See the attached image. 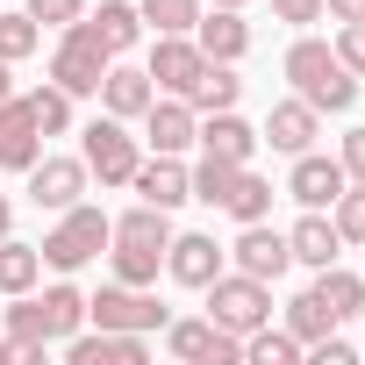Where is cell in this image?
<instances>
[{"instance_id":"cell-1","label":"cell","mask_w":365,"mask_h":365,"mask_svg":"<svg viewBox=\"0 0 365 365\" xmlns=\"http://www.w3.org/2000/svg\"><path fill=\"white\" fill-rule=\"evenodd\" d=\"M108 244H115V251H108V258H115V279H122V287H150L158 265H165V244H172V215L150 208V201H136L129 215H115Z\"/></svg>"},{"instance_id":"cell-2","label":"cell","mask_w":365,"mask_h":365,"mask_svg":"<svg viewBox=\"0 0 365 365\" xmlns=\"http://www.w3.org/2000/svg\"><path fill=\"white\" fill-rule=\"evenodd\" d=\"M287 79H294V93H301L315 115H344V108L358 101V79L336 65V51H329L322 36H301V43L287 51Z\"/></svg>"},{"instance_id":"cell-3","label":"cell","mask_w":365,"mask_h":365,"mask_svg":"<svg viewBox=\"0 0 365 365\" xmlns=\"http://www.w3.org/2000/svg\"><path fill=\"white\" fill-rule=\"evenodd\" d=\"M79 322H86V294H79V287H65V279H58V287H43V294L29 287V294H15V308H8V329H15V336H29V344H65Z\"/></svg>"},{"instance_id":"cell-4","label":"cell","mask_w":365,"mask_h":365,"mask_svg":"<svg viewBox=\"0 0 365 365\" xmlns=\"http://www.w3.org/2000/svg\"><path fill=\"white\" fill-rule=\"evenodd\" d=\"M108 230H115V222H108L101 208L72 201V208L58 215V230H51L36 251H43V265H51V272H79V265H93V258L108 251Z\"/></svg>"},{"instance_id":"cell-5","label":"cell","mask_w":365,"mask_h":365,"mask_svg":"<svg viewBox=\"0 0 365 365\" xmlns=\"http://www.w3.org/2000/svg\"><path fill=\"white\" fill-rule=\"evenodd\" d=\"M79 158H86V172L101 179V187H129V172L143 165V143L129 136L122 115H93L79 129Z\"/></svg>"},{"instance_id":"cell-6","label":"cell","mask_w":365,"mask_h":365,"mask_svg":"<svg viewBox=\"0 0 365 365\" xmlns=\"http://www.w3.org/2000/svg\"><path fill=\"white\" fill-rule=\"evenodd\" d=\"M115 65V51L93 36V22L79 15V22H65V36H58V51H51V79L79 101V93H101V72Z\"/></svg>"},{"instance_id":"cell-7","label":"cell","mask_w":365,"mask_h":365,"mask_svg":"<svg viewBox=\"0 0 365 365\" xmlns=\"http://www.w3.org/2000/svg\"><path fill=\"white\" fill-rule=\"evenodd\" d=\"M201 294H208V322H222V329H237V336H251L258 322H272V287L251 279V272H230V265H222Z\"/></svg>"},{"instance_id":"cell-8","label":"cell","mask_w":365,"mask_h":365,"mask_svg":"<svg viewBox=\"0 0 365 365\" xmlns=\"http://www.w3.org/2000/svg\"><path fill=\"white\" fill-rule=\"evenodd\" d=\"M86 322L93 329H136V336H150V329H165L172 315H165V301L150 294V287H101L93 301H86Z\"/></svg>"},{"instance_id":"cell-9","label":"cell","mask_w":365,"mask_h":365,"mask_svg":"<svg viewBox=\"0 0 365 365\" xmlns=\"http://www.w3.org/2000/svg\"><path fill=\"white\" fill-rule=\"evenodd\" d=\"M165 351L187 358V365H237V358H244V336L222 329V322H208V315H201V322L187 315V322H165Z\"/></svg>"},{"instance_id":"cell-10","label":"cell","mask_w":365,"mask_h":365,"mask_svg":"<svg viewBox=\"0 0 365 365\" xmlns=\"http://www.w3.org/2000/svg\"><path fill=\"white\" fill-rule=\"evenodd\" d=\"M36 158H43V122H36L29 93H8V101H0V165L29 172Z\"/></svg>"},{"instance_id":"cell-11","label":"cell","mask_w":365,"mask_h":365,"mask_svg":"<svg viewBox=\"0 0 365 365\" xmlns=\"http://www.w3.org/2000/svg\"><path fill=\"white\" fill-rule=\"evenodd\" d=\"M22 179H29V201H36V208L65 215V208L86 194V179H93V172H86V158H36Z\"/></svg>"},{"instance_id":"cell-12","label":"cell","mask_w":365,"mask_h":365,"mask_svg":"<svg viewBox=\"0 0 365 365\" xmlns=\"http://www.w3.org/2000/svg\"><path fill=\"white\" fill-rule=\"evenodd\" d=\"M230 258H237V272H251V279H265V287L294 265L287 230H272V222H244V230H237V244H230Z\"/></svg>"},{"instance_id":"cell-13","label":"cell","mask_w":365,"mask_h":365,"mask_svg":"<svg viewBox=\"0 0 365 365\" xmlns=\"http://www.w3.org/2000/svg\"><path fill=\"white\" fill-rule=\"evenodd\" d=\"M201 65H208V58H201V43H194V36H158L143 72H150V86H158V93H179V101H187V93H194V79H201Z\"/></svg>"},{"instance_id":"cell-14","label":"cell","mask_w":365,"mask_h":365,"mask_svg":"<svg viewBox=\"0 0 365 365\" xmlns=\"http://www.w3.org/2000/svg\"><path fill=\"white\" fill-rule=\"evenodd\" d=\"M129 187H136V194H143L150 208H165V215H172L179 201H194V172L179 165L172 150H150V158H143V165L129 172Z\"/></svg>"},{"instance_id":"cell-15","label":"cell","mask_w":365,"mask_h":365,"mask_svg":"<svg viewBox=\"0 0 365 365\" xmlns=\"http://www.w3.org/2000/svg\"><path fill=\"white\" fill-rule=\"evenodd\" d=\"M194 143H201V158H222V165H251V150H258V129H251L237 108H215V115H201Z\"/></svg>"},{"instance_id":"cell-16","label":"cell","mask_w":365,"mask_h":365,"mask_svg":"<svg viewBox=\"0 0 365 365\" xmlns=\"http://www.w3.org/2000/svg\"><path fill=\"white\" fill-rule=\"evenodd\" d=\"M194 43H201V58H215V65H237V58L251 51V22H244V8H201V22H194Z\"/></svg>"},{"instance_id":"cell-17","label":"cell","mask_w":365,"mask_h":365,"mask_svg":"<svg viewBox=\"0 0 365 365\" xmlns=\"http://www.w3.org/2000/svg\"><path fill=\"white\" fill-rule=\"evenodd\" d=\"M315 129H322V115L294 93V101H272V115H265V129H258V143H272V150H287V158H301V150H315Z\"/></svg>"},{"instance_id":"cell-18","label":"cell","mask_w":365,"mask_h":365,"mask_svg":"<svg viewBox=\"0 0 365 365\" xmlns=\"http://www.w3.org/2000/svg\"><path fill=\"white\" fill-rule=\"evenodd\" d=\"M65 358L72 365H143L150 358V344L136 336V329H93V336H65Z\"/></svg>"},{"instance_id":"cell-19","label":"cell","mask_w":365,"mask_h":365,"mask_svg":"<svg viewBox=\"0 0 365 365\" xmlns=\"http://www.w3.org/2000/svg\"><path fill=\"white\" fill-rule=\"evenodd\" d=\"M344 187H351L344 165H336V158H322V150H301V158H294V172H287V194H294L301 208H329Z\"/></svg>"},{"instance_id":"cell-20","label":"cell","mask_w":365,"mask_h":365,"mask_svg":"<svg viewBox=\"0 0 365 365\" xmlns=\"http://www.w3.org/2000/svg\"><path fill=\"white\" fill-rule=\"evenodd\" d=\"M194 129H201V115H194V101H179V93H165V101H150L143 108V143L150 150H187L194 143Z\"/></svg>"},{"instance_id":"cell-21","label":"cell","mask_w":365,"mask_h":365,"mask_svg":"<svg viewBox=\"0 0 365 365\" xmlns=\"http://www.w3.org/2000/svg\"><path fill=\"white\" fill-rule=\"evenodd\" d=\"M222 258H230V251H222L215 237H201V230H194V237H172V244H165V272H172L179 287H208V279L222 272Z\"/></svg>"},{"instance_id":"cell-22","label":"cell","mask_w":365,"mask_h":365,"mask_svg":"<svg viewBox=\"0 0 365 365\" xmlns=\"http://www.w3.org/2000/svg\"><path fill=\"white\" fill-rule=\"evenodd\" d=\"M287 251H294V265H308V272H322V265H336V251H344V237H336V222H329V208H308L294 230H287Z\"/></svg>"},{"instance_id":"cell-23","label":"cell","mask_w":365,"mask_h":365,"mask_svg":"<svg viewBox=\"0 0 365 365\" xmlns=\"http://www.w3.org/2000/svg\"><path fill=\"white\" fill-rule=\"evenodd\" d=\"M150 101H158V86H150V72H143V65H108V72H101V108H108V115L136 122Z\"/></svg>"},{"instance_id":"cell-24","label":"cell","mask_w":365,"mask_h":365,"mask_svg":"<svg viewBox=\"0 0 365 365\" xmlns=\"http://www.w3.org/2000/svg\"><path fill=\"white\" fill-rule=\"evenodd\" d=\"M308 294H315V301H322V308H329L336 322H351V315H365V279H358V272H344V265H322Z\"/></svg>"},{"instance_id":"cell-25","label":"cell","mask_w":365,"mask_h":365,"mask_svg":"<svg viewBox=\"0 0 365 365\" xmlns=\"http://www.w3.org/2000/svg\"><path fill=\"white\" fill-rule=\"evenodd\" d=\"M36 279H43V251H36V244H15V237H0V294L15 301V294H29Z\"/></svg>"},{"instance_id":"cell-26","label":"cell","mask_w":365,"mask_h":365,"mask_svg":"<svg viewBox=\"0 0 365 365\" xmlns=\"http://www.w3.org/2000/svg\"><path fill=\"white\" fill-rule=\"evenodd\" d=\"M93 22V36L122 58V51H136V36H143V15L129 8V0H101V15H86Z\"/></svg>"},{"instance_id":"cell-27","label":"cell","mask_w":365,"mask_h":365,"mask_svg":"<svg viewBox=\"0 0 365 365\" xmlns=\"http://www.w3.org/2000/svg\"><path fill=\"white\" fill-rule=\"evenodd\" d=\"M237 93H244V79H237V65H201V79H194V115H215V108H237Z\"/></svg>"},{"instance_id":"cell-28","label":"cell","mask_w":365,"mask_h":365,"mask_svg":"<svg viewBox=\"0 0 365 365\" xmlns=\"http://www.w3.org/2000/svg\"><path fill=\"white\" fill-rule=\"evenodd\" d=\"M136 15H143V29H150V36H194L201 0H136Z\"/></svg>"},{"instance_id":"cell-29","label":"cell","mask_w":365,"mask_h":365,"mask_svg":"<svg viewBox=\"0 0 365 365\" xmlns=\"http://www.w3.org/2000/svg\"><path fill=\"white\" fill-rule=\"evenodd\" d=\"M222 215H237V222H265V215H272V179H258V172L244 165L237 187H230V201H222Z\"/></svg>"},{"instance_id":"cell-30","label":"cell","mask_w":365,"mask_h":365,"mask_svg":"<svg viewBox=\"0 0 365 365\" xmlns=\"http://www.w3.org/2000/svg\"><path fill=\"white\" fill-rule=\"evenodd\" d=\"M301 351H308V344H301L294 329H272V322H258V329L244 336V358H251V365H294Z\"/></svg>"},{"instance_id":"cell-31","label":"cell","mask_w":365,"mask_h":365,"mask_svg":"<svg viewBox=\"0 0 365 365\" xmlns=\"http://www.w3.org/2000/svg\"><path fill=\"white\" fill-rule=\"evenodd\" d=\"M43 43V22L29 15V8H15V15H0V58H8V65H22L29 51Z\"/></svg>"},{"instance_id":"cell-32","label":"cell","mask_w":365,"mask_h":365,"mask_svg":"<svg viewBox=\"0 0 365 365\" xmlns=\"http://www.w3.org/2000/svg\"><path fill=\"white\" fill-rule=\"evenodd\" d=\"M287 329H294L301 344H315V336H329V329H336V315H329L315 294H294V301H287Z\"/></svg>"},{"instance_id":"cell-33","label":"cell","mask_w":365,"mask_h":365,"mask_svg":"<svg viewBox=\"0 0 365 365\" xmlns=\"http://www.w3.org/2000/svg\"><path fill=\"white\" fill-rule=\"evenodd\" d=\"M237 172H244V165H222V158H201V165H194V201L222 208V201H230V187H237Z\"/></svg>"},{"instance_id":"cell-34","label":"cell","mask_w":365,"mask_h":365,"mask_svg":"<svg viewBox=\"0 0 365 365\" xmlns=\"http://www.w3.org/2000/svg\"><path fill=\"white\" fill-rule=\"evenodd\" d=\"M329 222H336V237H344V244H365V187H358V179L329 201Z\"/></svg>"},{"instance_id":"cell-35","label":"cell","mask_w":365,"mask_h":365,"mask_svg":"<svg viewBox=\"0 0 365 365\" xmlns=\"http://www.w3.org/2000/svg\"><path fill=\"white\" fill-rule=\"evenodd\" d=\"M29 108H36L43 136H65V129H72V93H65L58 79H51V86H36V93H29Z\"/></svg>"},{"instance_id":"cell-36","label":"cell","mask_w":365,"mask_h":365,"mask_svg":"<svg viewBox=\"0 0 365 365\" xmlns=\"http://www.w3.org/2000/svg\"><path fill=\"white\" fill-rule=\"evenodd\" d=\"M329 51H336V65H344V72H351V79H365V22H344V29H336V43H329Z\"/></svg>"},{"instance_id":"cell-37","label":"cell","mask_w":365,"mask_h":365,"mask_svg":"<svg viewBox=\"0 0 365 365\" xmlns=\"http://www.w3.org/2000/svg\"><path fill=\"white\" fill-rule=\"evenodd\" d=\"M29 15H36L43 29H65V22H79V15H86V0H29Z\"/></svg>"},{"instance_id":"cell-38","label":"cell","mask_w":365,"mask_h":365,"mask_svg":"<svg viewBox=\"0 0 365 365\" xmlns=\"http://www.w3.org/2000/svg\"><path fill=\"white\" fill-rule=\"evenodd\" d=\"M336 165H344V179H358V187H365V129H351V136H344Z\"/></svg>"},{"instance_id":"cell-39","label":"cell","mask_w":365,"mask_h":365,"mask_svg":"<svg viewBox=\"0 0 365 365\" xmlns=\"http://www.w3.org/2000/svg\"><path fill=\"white\" fill-rule=\"evenodd\" d=\"M272 15L294 22V29H308V22H322V0H272Z\"/></svg>"},{"instance_id":"cell-40","label":"cell","mask_w":365,"mask_h":365,"mask_svg":"<svg viewBox=\"0 0 365 365\" xmlns=\"http://www.w3.org/2000/svg\"><path fill=\"white\" fill-rule=\"evenodd\" d=\"M308 351H315V365H351V344L344 336H315Z\"/></svg>"},{"instance_id":"cell-41","label":"cell","mask_w":365,"mask_h":365,"mask_svg":"<svg viewBox=\"0 0 365 365\" xmlns=\"http://www.w3.org/2000/svg\"><path fill=\"white\" fill-rule=\"evenodd\" d=\"M329 22H365V0H322Z\"/></svg>"},{"instance_id":"cell-42","label":"cell","mask_w":365,"mask_h":365,"mask_svg":"<svg viewBox=\"0 0 365 365\" xmlns=\"http://www.w3.org/2000/svg\"><path fill=\"white\" fill-rule=\"evenodd\" d=\"M8 93H15V65H8V58H0V101H8Z\"/></svg>"},{"instance_id":"cell-43","label":"cell","mask_w":365,"mask_h":365,"mask_svg":"<svg viewBox=\"0 0 365 365\" xmlns=\"http://www.w3.org/2000/svg\"><path fill=\"white\" fill-rule=\"evenodd\" d=\"M0 237H15V208H8V194H0Z\"/></svg>"},{"instance_id":"cell-44","label":"cell","mask_w":365,"mask_h":365,"mask_svg":"<svg viewBox=\"0 0 365 365\" xmlns=\"http://www.w3.org/2000/svg\"><path fill=\"white\" fill-rule=\"evenodd\" d=\"M215 8H251V0H215Z\"/></svg>"}]
</instances>
